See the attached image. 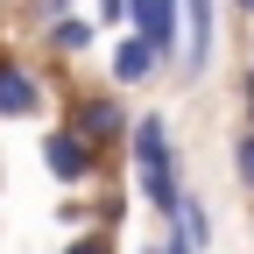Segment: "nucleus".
<instances>
[{
  "instance_id": "nucleus-5",
  "label": "nucleus",
  "mask_w": 254,
  "mask_h": 254,
  "mask_svg": "<svg viewBox=\"0 0 254 254\" xmlns=\"http://www.w3.org/2000/svg\"><path fill=\"white\" fill-rule=\"evenodd\" d=\"M212 0H177V50H184V78H198L212 64Z\"/></svg>"
},
{
  "instance_id": "nucleus-3",
  "label": "nucleus",
  "mask_w": 254,
  "mask_h": 254,
  "mask_svg": "<svg viewBox=\"0 0 254 254\" xmlns=\"http://www.w3.org/2000/svg\"><path fill=\"white\" fill-rule=\"evenodd\" d=\"M127 21H134V43H148L155 71L177 64V0H127Z\"/></svg>"
},
{
  "instance_id": "nucleus-14",
  "label": "nucleus",
  "mask_w": 254,
  "mask_h": 254,
  "mask_svg": "<svg viewBox=\"0 0 254 254\" xmlns=\"http://www.w3.org/2000/svg\"><path fill=\"white\" fill-rule=\"evenodd\" d=\"M247 127H254V71H247Z\"/></svg>"
},
{
  "instance_id": "nucleus-9",
  "label": "nucleus",
  "mask_w": 254,
  "mask_h": 254,
  "mask_svg": "<svg viewBox=\"0 0 254 254\" xmlns=\"http://www.w3.org/2000/svg\"><path fill=\"white\" fill-rule=\"evenodd\" d=\"M233 170H240V184L254 190V127H247L240 141H233Z\"/></svg>"
},
{
  "instance_id": "nucleus-13",
  "label": "nucleus",
  "mask_w": 254,
  "mask_h": 254,
  "mask_svg": "<svg viewBox=\"0 0 254 254\" xmlns=\"http://www.w3.org/2000/svg\"><path fill=\"white\" fill-rule=\"evenodd\" d=\"M148 254H190V247H177V240L163 233V240H155V247H148Z\"/></svg>"
},
{
  "instance_id": "nucleus-7",
  "label": "nucleus",
  "mask_w": 254,
  "mask_h": 254,
  "mask_svg": "<svg viewBox=\"0 0 254 254\" xmlns=\"http://www.w3.org/2000/svg\"><path fill=\"white\" fill-rule=\"evenodd\" d=\"M148 78H155V57H148V43L120 36V43H113V85H148Z\"/></svg>"
},
{
  "instance_id": "nucleus-11",
  "label": "nucleus",
  "mask_w": 254,
  "mask_h": 254,
  "mask_svg": "<svg viewBox=\"0 0 254 254\" xmlns=\"http://www.w3.org/2000/svg\"><path fill=\"white\" fill-rule=\"evenodd\" d=\"M113 21H127V0H92V28H113Z\"/></svg>"
},
{
  "instance_id": "nucleus-4",
  "label": "nucleus",
  "mask_w": 254,
  "mask_h": 254,
  "mask_svg": "<svg viewBox=\"0 0 254 254\" xmlns=\"http://www.w3.org/2000/svg\"><path fill=\"white\" fill-rule=\"evenodd\" d=\"M99 163H106V155H92L71 127H50V134H43V170H50L57 184H92Z\"/></svg>"
},
{
  "instance_id": "nucleus-15",
  "label": "nucleus",
  "mask_w": 254,
  "mask_h": 254,
  "mask_svg": "<svg viewBox=\"0 0 254 254\" xmlns=\"http://www.w3.org/2000/svg\"><path fill=\"white\" fill-rule=\"evenodd\" d=\"M233 7H240V14H254V0H233Z\"/></svg>"
},
{
  "instance_id": "nucleus-12",
  "label": "nucleus",
  "mask_w": 254,
  "mask_h": 254,
  "mask_svg": "<svg viewBox=\"0 0 254 254\" xmlns=\"http://www.w3.org/2000/svg\"><path fill=\"white\" fill-rule=\"evenodd\" d=\"M57 14H71V0H43V21H57Z\"/></svg>"
},
{
  "instance_id": "nucleus-8",
  "label": "nucleus",
  "mask_w": 254,
  "mask_h": 254,
  "mask_svg": "<svg viewBox=\"0 0 254 254\" xmlns=\"http://www.w3.org/2000/svg\"><path fill=\"white\" fill-rule=\"evenodd\" d=\"M43 36H50L57 57H78V50L92 43V21H85V14H57V21H43Z\"/></svg>"
},
{
  "instance_id": "nucleus-2",
  "label": "nucleus",
  "mask_w": 254,
  "mask_h": 254,
  "mask_svg": "<svg viewBox=\"0 0 254 254\" xmlns=\"http://www.w3.org/2000/svg\"><path fill=\"white\" fill-rule=\"evenodd\" d=\"M64 127L92 148V155H106L120 134H127V106L113 99V92H78L71 99V113H64Z\"/></svg>"
},
{
  "instance_id": "nucleus-10",
  "label": "nucleus",
  "mask_w": 254,
  "mask_h": 254,
  "mask_svg": "<svg viewBox=\"0 0 254 254\" xmlns=\"http://www.w3.org/2000/svg\"><path fill=\"white\" fill-rule=\"evenodd\" d=\"M64 254H113V240H106V233H71Z\"/></svg>"
},
{
  "instance_id": "nucleus-1",
  "label": "nucleus",
  "mask_w": 254,
  "mask_h": 254,
  "mask_svg": "<svg viewBox=\"0 0 254 254\" xmlns=\"http://www.w3.org/2000/svg\"><path fill=\"white\" fill-rule=\"evenodd\" d=\"M127 141H134V177H141V198L170 219V212H177V198H184V170H177V148H170V120H163V113L127 120Z\"/></svg>"
},
{
  "instance_id": "nucleus-6",
  "label": "nucleus",
  "mask_w": 254,
  "mask_h": 254,
  "mask_svg": "<svg viewBox=\"0 0 254 254\" xmlns=\"http://www.w3.org/2000/svg\"><path fill=\"white\" fill-rule=\"evenodd\" d=\"M28 113H43V85L28 64L0 57V120H28Z\"/></svg>"
}]
</instances>
